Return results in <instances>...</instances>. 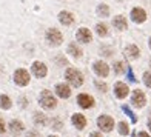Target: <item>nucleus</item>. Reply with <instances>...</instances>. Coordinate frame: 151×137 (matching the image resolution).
Masks as SVG:
<instances>
[{
    "label": "nucleus",
    "instance_id": "nucleus-7",
    "mask_svg": "<svg viewBox=\"0 0 151 137\" xmlns=\"http://www.w3.org/2000/svg\"><path fill=\"white\" fill-rule=\"evenodd\" d=\"M31 71H32V74H34L37 79H43V77L46 76V72H48L45 63H42V62H34Z\"/></svg>",
    "mask_w": 151,
    "mask_h": 137
},
{
    "label": "nucleus",
    "instance_id": "nucleus-1",
    "mask_svg": "<svg viewBox=\"0 0 151 137\" xmlns=\"http://www.w3.org/2000/svg\"><path fill=\"white\" fill-rule=\"evenodd\" d=\"M39 102H40V106L45 108V109H54L57 105V100L56 97L51 94V91L48 90H43L40 93V97H39Z\"/></svg>",
    "mask_w": 151,
    "mask_h": 137
},
{
    "label": "nucleus",
    "instance_id": "nucleus-16",
    "mask_svg": "<svg viewBox=\"0 0 151 137\" xmlns=\"http://www.w3.org/2000/svg\"><path fill=\"white\" fill-rule=\"evenodd\" d=\"M113 25H114L117 29H120V31L127 29V26H128L127 19L123 17V16H116V17H114V20H113Z\"/></svg>",
    "mask_w": 151,
    "mask_h": 137
},
{
    "label": "nucleus",
    "instance_id": "nucleus-14",
    "mask_svg": "<svg viewBox=\"0 0 151 137\" xmlns=\"http://www.w3.org/2000/svg\"><path fill=\"white\" fill-rule=\"evenodd\" d=\"M71 122H73V125L77 128V129H83L86 126V119H85L83 114H74Z\"/></svg>",
    "mask_w": 151,
    "mask_h": 137
},
{
    "label": "nucleus",
    "instance_id": "nucleus-8",
    "mask_svg": "<svg viewBox=\"0 0 151 137\" xmlns=\"http://www.w3.org/2000/svg\"><path fill=\"white\" fill-rule=\"evenodd\" d=\"M93 70H94V72L97 74V76H100V77H106L108 74H109V66L105 63V62H100V60H97V62L93 65Z\"/></svg>",
    "mask_w": 151,
    "mask_h": 137
},
{
    "label": "nucleus",
    "instance_id": "nucleus-20",
    "mask_svg": "<svg viewBox=\"0 0 151 137\" xmlns=\"http://www.w3.org/2000/svg\"><path fill=\"white\" fill-rule=\"evenodd\" d=\"M34 123L40 125V126H45L46 125V117L42 113H36V115H34Z\"/></svg>",
    "mask_w": 151,
    "mask_h": 137
},
{
    "label": "nucleus",
    "instance_id": "nucleus-28",
    "mask_svg": "<svg viewBox=\"0 0 151 137\" xmlns=\"http://www.w3.org/2000/svg\"><path fill=\"white\" fill-rule=\"evenodd\" d=\"M96 86H97V88H102V91H106V85L102 83V82H99V80H96Z\"/></svg>",
    "mask_w": 151,
    "mask_h": 137
},
{
    "label": "nucleus",
    "instance_id": "nucleus-24",
    "mask_svg": "<svg viewBox=\"0 0 151 137\" xmlns=\"http://www.w3.org/2000/svg\"><path fill=\"white\" fill-rule=\"evenodd\" d=\"M119 133H120L122 136H127V134L129 133L128 123H125V122H120V123H119Z\"/></svg>",
    "mask_w": 151,
    "mask_h": 137
},
{
    "label": "nucleus",
    "instance_id": "nucleus-6",
    "mask_svg": "<svg viewBox=\"0 0 151 137\" xmlns=\"http://www.w3.org/2000/svg\"><path fill=\"white\" fill-rule=\"evenodd\" d=\"M131 102H133V105L137 106V108H142V106H145V94H143L140 90H134L133 94H131Z\"/></svg>",
    "mask_w": 151,
    "mask_h": 137
},
{
    "label": "nucleus",
    "instance_id": "nucleus-4",
    "mask_svg": "<svg viewBox=\"0 0 151 137\" xmlns=\"http://www.w3.org/2000/svg\"><path fill=\"white\" fill-rule=\"evenodd\" d=\"M29 72L26 71V70H23V68H20V70H17L16 72H14V82H16V85H19V86H26L29 83Z\"/></svg>",
    "mask_w": 151,
    "mask_h": 137
},
{
    "label": "nucleus",
    "instance_id": "nucleus-23",
    "mask_svg": "<svg viewBox=\"0 0 151 137\" xmlns=\"http://www.w3.org/2000/svg\"><path fill=\"white\" fill-rule=\"evenodd\" d=\"M97 12H99V16H102V17H108L109 16V8H108L106 5L100 3V6L97 8Z\"/></svg>",
    "mask_w": 151,
    "mask_h": 137
},
{
    "label": "nucleus",
    "instance_id": "nucleus-12",
    "mask_svg": "<svg viewBox=\"0 0 151 137\" xmlns=\"http://www.w3.org/2000/svg\"><path fill=\"white\" fill-rule=\"evenodd\" d=\"M77 102H79V105L82 108H91L94 105V99L91 97V95H88V94H79L77 95Z\"/></svg>",
    "mask_w": 151,
    "mask_h": 137
},
{
    "label": "nucleus",
    "instance_id": "nucleus-21",
    "mask_svg": "<svg viewBox=\"0 0 151 137\" xmlns=\"http://www.w3.org/2000/svg\"><path fill=\"white\" fill-rule=\"evenodd\" d=\"M96 31H97V34H99V36L105 37L106 34H108V26H106L105 23H99L97 26H96Z\"/></svg>",
    "mask_w": 151,
    "mask_h": 137
},
{
    "label": "nucleus",
    "instance_id": "nucleus-31",
    "mask_svg": "<svg viewBox=\"0 0 151 137\" xmlns=\"http://www.w3.org/2000/svg\"><path fill=\"white\" fill-rule=\"evenodd\" d=\"M136 137H150V134L148 133H145V131H142V133H139Z\"/></svg>",
    "mask_w": 151,
    "mask_h": 137
},
{
    "label": "nucleus",
    "instance_id": "nucleus-18",
    "mask_svg": "<svg viewBox=\"0 0 151 137\" xmlns=\"http://www.w3.org/2000/svg\"><path fill=\"white\" fill-rule=\"evenodd\" d=\"M125 52H127V56L129 59H137L140 56V51H139V48H137L136 45H128L125 48Z\"/></svg>",
    "mask_w": 151,
    "mask_h": 137
},
{
    "label": "nucleus",
    "instance_id": "nucleus-22",
    "mask_svg": "<svg viewBox=\"0 0 151 137\" xmlns=\"http://www.w3.org/2000/svg\"><path fill=\"white\" fill-rule=\"evenodd\" d=\"M68 51H70V52L73 54L74 57H80V56H82V51H80V48H79V46H76L74 43H71L70 46H68Z\"/></svg>",
    "mask_w": 151,
    "mask_h": 137
},
{
    "label": "nucleus",
    "instance_id": "nucleus-27",
    "mask_svg": "<svg viewBox=\"0 0 151 137\" xmlns=\"http://www.w3.org/2000/svg\"><path fill=\"white\" fill-rule=\"evenodd\" d=\"M123 111H125V113H127V114L129 115V117H131V120H133V122H137V119L134 117V114L131 113V109H129L128 106H123Z\"/></svg>",
    "mask_w": 151,
    "mask_h": 137
},
{
    "label": "nucleus",
    "instance_id": "nucleus-33",
    "mask_svg": "<svg viewBox=\"0 0 151 137\" xmlns=\"http://www.w3.org/2000/svg\"><path fill=\"white\" fill-rule=\"evenodd\" d=\"M148 126H150V129H151V119L148 120Z\"/></svg>",
    "mask_w": 151,
    "mask_h": 137
},
{
    "label": "nucleus",
    "instance_id": "nucleus-30",
    "mask_svg": "<svg viewBox=\"0 0 151 137\" xmlns=\"http://www.w3.org/2000/svg\"><path fill=\"white\" fill-rule=\"evenodd\" d=\"M5 129H6V128H5V122H3L2 119H0V134L5 133Z\"/></svg>",
    "mask_w": 151,
    "mask_h": 137
},
{
    "label": "nucleus",
    "instance_id": "nucleus-10",
    "mask_svg": "<svg viewBox=\"0 0 151 137\" xmlns=\"http://www.w3.org/2000/svg\"><path fill=\"white\" fill-rule=\"evenodd\" d=\"M77 40L80 43H90L93 40V34L88 28H80L77 31Z\"/></svg>",
    "mask_w": 151,
    "mask_h": 137
},
{
    "label": "nucleus",
    "instance_id": "nucleus-5",
    "mask_svg": "<svg viewBox=\"0 0 151 137\" xmlns=\"http://www.w3.org/2000/svg\"><path fill=\"white\" fill-rule=\"evenodd\" d=\"M97 125L102 131L109 133L114 128V120H113V117H109V115H100L97 119Z\"/></svg>",
    "mask_w": 151,
    "mask_h": 137
},
{
    "label": "nucleus",
    "instance_id": "nucleus-17",
    "mask_svg": "<svg viewBox=\"0 0 151 137\" xmlns=\"http://www.w3.org/2000/svg\"><path fill=\"white\" fill-rule=\"evenodd\" d=\"M9 131L12 134H20L23 131V123L20 120H11L9 122Z\"/></svg>",
    "mask_w": 151,
    "mask_h": 137
},
{
    "label": "nucleus",
    "instance_id": "nucleus-3",
    "mask_svg": "<svg viewBox=\"0 0 151 137\" xmlns=\"http://www.w3.org/2000/svg\"><path fill=\"white\" fill-rule=\"evenodd\" d=\"M46 40L51 46H59L62 43V40H63V36H62V32L59 29L51 28L46 31Z\"/></svg>",
    "mask_w": 151,
    "mask_h": 137
},
{
    "label": "nucleus",
    "instance_id": "nucleus-34",
    "mask_svg": "<svg viewBox=\"0 0 151 137\" xmlns=\"http://www.w3.org/2000/svg\"><path fill=\"white\" fill-rule=\"evenodd\" d=\"M150 48H151V37H150Z\"/></svg>",
    "mask_w": 151,
    "mask_h": 137
},
{
    "label": "nucleus",
    "instance_id": "nucleus-25",
    "mask_svg": "<svg viewBox=\"0 0 151 137\" xmlns=\"http://www.w3.org/2000/svg\"><path fill=\"white\" fill-rule=\"evenodd\" d=\"M114 70L117 74H122L123 71H125V65H123V62H117V63L114 65Z\"/></svg>",
    "mask_w": 151,
    "mask_h": 137
},
{
    "label": "nucleus",
    "instance_id": "nucleus-11",
    "mask_svg": "<svg viewBox=\"0 0 151 137\" xmlns=\"http://www.w3.org/2000/svg\"><path fill=\"white\" fill-rule=\"evenodd\" d=\"M131 20L136 22V23H143L147 20V12L142 8H134L131 11Z\"/></svg>",
    "mask_w": 151,
    "mask_h": 137
},
{
    "label": "nucleus",
    "instance_id": "nucleus-32",
    "mask_svg": "<svg viewBox=\"0 0 151 137\" xmlns=\"http://www.w3.org/2000/svg\"><path fill=\"white\" fill-rule=\"evenodd\" d=\"M90 137H102V134H100V133H91Z\"/></svg>",
    "mask_w": 151,
    "mask_h": 137
},
{
    "label": "nucleus",
    "instance_id": "nucleus-13",
    "mask_svg": "<svg viewBox=\"0 0 151 137\" xmlns=\"http://www.w3.org/2000/svg\"><path fill=\"white\" fill-rule=\"evenodd\" d=\"M56 94L62 99H68L71 95V90L66 83H57L56 85Z\"/></svg>",
    "mask_w": 151,
    "mask_h": 137
},
{
    "label": "nucleus",
    "instance_id": "nucleus-19",
    "mask_svg": "<svg viewBox=\"0 0 151 137\" xmlns=\"http://www.w3.org/2000/svg\"><path fill=\"white\" fill-rule=\"evenodd\" d=\"M11 106H12V103H11V99L8 97V95H5V94L0 95V108L2 109H9Z\"/></svg>",
    "mask_w": 151,
    "mask_h": 137
},
{
    "label": "nucleus",
    "instance_id": "nucleus-35",
    "mask_svg": "<svg viewBox=\"0 0 151 137\" xmlns=\"http://www.w3.org/2000/svg\"><path fill=\"white\" fill-rule=\"evenodd\" d=\"M50 137H57V136H50Z\"/></svg>",
    "mask_w": 151,
    "mask_h": 137
},
{
    "label": "nucleus",
    "instance_id": "nucleus-15",
    "mask_svg": "<svg viewBox=\"0 0 151 137\" xmlns=\"http://www.w3.org/2000/svg\"><path fill=\"white\" fill-rule=\"evenodd\" d=\"M59 20H60L62 25L70 26V25L74 23V16L71 14V12H68V11H62L60 14H59Z\"/></svg>",
    "mask_w": 151,
    "mask_h": 137
},
{
    "label": "nucleus",
    "instance_id": "nucleus-2",
    "mask_svg": "<svg viewBox=\"0 0 151 137\" xmlns=\"http://www.w3.org/2000/svg\"><path fill=\"white\" fill-rule=\"evenodd\" d=\"M65 77L68 80V83H70L71 86H80L82 83H83V76H82V72L79 70H76V68H70V70H66L65 72Z\"/></svg>",
    "mask_w": 151,
    "mask_h": 137
},
{
    "label": "nucleus",
    "instance_id": "nucleus-29",
    "mask_svg": "<svg viewBox=\"0 0 151 137\" xmlns=\"http://www.w3.org/2000/svg\"><path fill=\"white\" fill-rule=\"evenodd\" d=\"M26 137H42L39 133H36V131H29L28 134H26Z\"/></svg>",
    "mask_w": 151,
    "mask_h": 137
},
{
    "label": "nucleus",
    "instance_id": "nucleus-9",
    "mask_svg": "<svg viewBox=\"0 0 151 137\" xmlns=\"http://www.w3.org/2000/svg\"><path fill=\"white\" fill-rule=\"evenodd\" d=\"M114 93H116V97L117 99H125L129 93V90L123 82H117V83L114 85Z\"/></svg>",
    "mask_w": 151,
    "mask_h": 137
},
{
    "label": "nucleus",
    "instance_id": "nucleus-26",
    "mask_svg": "<svg viewBox=\"0 0 151 137\" xmlns=\"http://www.w3.org/2000/svg\"><path fill=\"white\" fill-rule=\"evenodd\" d=\"M143 83L148 88H151V72H145L143 74Z\"/></svg>",
    "mask_w": 151,
    "mask_h": 137
}]
</instances>
